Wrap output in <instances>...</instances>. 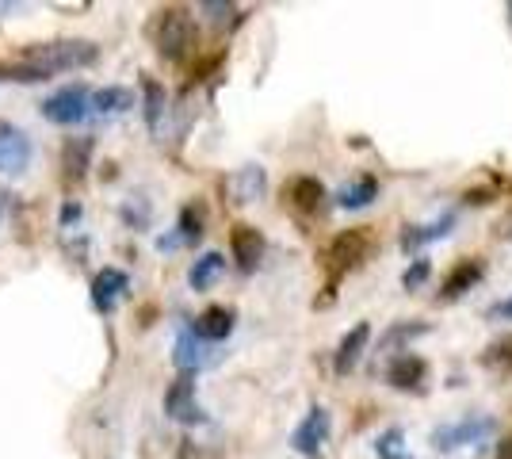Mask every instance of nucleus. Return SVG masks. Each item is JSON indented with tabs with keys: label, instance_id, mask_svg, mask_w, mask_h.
I'll return each instance as SVG.
<instances>
[{
	"label": "nucleus",
	"instance_id": "1",
	"mask_svg": "<svg viewBox=\"0 0 512 459\" xmlns=\"http://www.w3.org/2000/svg\"><path fill=\"white\" fill-rule=\"evenodd\" d=\"M20 62L35 66L43 77L69 73V69H88L100 62V46L88 39H50V43H31L23 50Z\"/></svg>",
	"mask_w": 512,
	"mask_h": 459
},
{
	"label": "nucleus",
	"instance_id": "2",
	"mask_svg": "<svg viewBox=\"0 0 512 459\" xmlns=\"http://www.w3.org/2000/svg\"><path fill=\"white\" fill-rule=\"evenodd\" d=\"M371 249H375V241L367 230H344L337 238L329 241V249H325V272H329V291H337L348 272H356L367 257H371Z\"/></svg>",
	"mask_w": 512,
	"mask_h": 459
},
{
	"label": "nucleus",
	"instance_id": "3",
	"mask_svg": "<svg viewBox=\"0 0 512 459\" xmlns=\"http://www.w3.org/2000/svg\"><path fill=\"white\" fill-rule=\"evenodd\" d=\"M153 39H157V54L165 62H184L195 46V23L184 8H165L157 16V27H153Z\"/></svg>",
	"mask_w": 512,
	"mask_h": 459
},
{
	"label": "nucleus",
	"instance_id": "4",
	"mask_svg": "<svg viewBox=\"0 0 512 459\" xmlns=\"http://www.w3.org/2000/svg\"><path fill=\"white\" fill-rule=\"evenodd\" d=\"M493 433H497L493 417L470 414V417L451 421V425H440V429L432 433V448H436V452H459V448H474V444L490 440Z\"/></svg>",
	"mask_w": 512,
	"mask_h": 459
},
{
	"label": "nucleus",
	"instance_id": "5",
	"mask_svg": "<svg viewBox=\"0 0 512 459\" xmlns=\"http://www.w3.org/2000/svg\"><path fill=\"white\" fill-rule=\"evenodd\" d=\"M88 115V88L85 85H69L58 88L54 96L43 100V119L58 123V127H73Z\"/></svg>",
	"mask_w": 512,
	"mask_h": 459
},
{
	"label": "nucleus",
	"instance_id": "6",
	"mask_svg": "<svg viewBox=\"0 0 512 459\" xmlns=\"http://www.w3.org/2000/svg\"><path fill=\"white\" fill-rule=\"evenodd\" d=\"M329 429H333L329 410H325V406H314L310 414L302 417V425L295 429V437H291L295 452L306 459H318V452L325 448V440H329Z\"/></svg>",
	"mask_w": 512,
	"mask_h": 459
},
{
	"label": "nucleus",
	"instance_id": "7",
	"mask_svg": "<svg viewBox=\"0 0 512 459\" xmlns=\"http://www.w3.org/2000/svg\"><path fill=\"white\" fill-rule=\"evenodd\" d=\"M386 383L394 387V391H413L421 394L428 383V364L417 356V352H398L390 364H386Z\"/></svg>",
	"mask_w": 512,
	"mask_h": 459
},
{
	"label": "nucleus",
	"instance_id": "8",
	"mask_svg": "<svg viewBox=\"0 0 512 459\" xmlns=\"http://www.w3.org/2000/svg\"><path fill=\"white\" fill-rule=\"evenodd\" d=\"M165 414L172 421H180V425H203V406L195 398L192 375H180L169 387V394H165Z\"/></svg>",
	"mask_w": 512,
	"mask_h": 459
},
{
	"label": "nucleus",
	"instance_id": "9",
	"mask_svg": "<svg viewBox=\"0 0 512 459\" xmlns=\"http://www.w3.org/2000/svg\"><path fill=\"white\" fill-rule=\"evenodd\" d=\"M486 276V264L478 261V257H463V261H455L448 276H444V284H440V303H455L459 295H467L470 287L478 284Z\"/></svg>",
	"mask_w": 512,
	"mask_h": 459
},
{
	"label": "nucleus",
	"instance_id": "10",
	"mask_svg": "<svg viewBox=\"0 0 512 459\" xmlns=\"http://www.w3.org/2000/svg\"><path fill=\"white\" fill-rule=\"evenodd\" d=\"M234 322H237L234 306H207V310L195 318L192 333L203 345H211V341H226V337L234 333Z\"/></svg>",
	"mask_w": 512,
	"mask_h": 459
},
{
	"label": "nucleus",
	"instance_id": "11",
	"mask_svg": "<svg viewBox=\"0 0 512 459\" xmlns=\"http://www.w3.org/2000/svg\"><path fill=\"white\" fill-rule=\"evenodd\" d=\"M230 245H234V261L241 272H253L260 257H264V234L256 230V226H234V234H230Z\"/></svg>",
	"mask_w": 512,
	"mask_h": 459
},
{
	"label": "nucleus",
	"instance_id": "12",
	"mask_svg": "<svg viewBox=\"0 0 512 459\" xmlns=\"http://www.w3.org/2000/svg\"><path fill=\"white\" fill-rule=\"evenodd\" d=\"M287 203L299 211V215H318L321 199H325V188H321L318 176H295L287 188H283Z\"/></svg>",
	"mask_w": 512,
	"mask_h": 459
},
{
	"label": "nucleus",
	"instance_id": "13",
	"mask_svg": "<svg viewBox=\"0 0 512 459\" xmlns=\"http://www.w3.org/2000/svg\"><path fill=\"white\" fill-rule=\"evenodd\" d=\"M367 341H371V326L360 322V326H352L344 333V341L337 345V356H333V372L337 375H348L356 364H360V356L367 352Z\"/></svg>",
	"mask_w": 512,
	"mask_h": 459
},
{
	"label": "nucleus",
	"instance_id": "14",
	"mask_svg": "<svg viewBox=\"0 0 512 459\" xmlns=\"http://www.w3.org/2000/svg\"><path fill=\"white\" fill-rule=\"evenodd\" d=\"M127 287H130L127 272H119V268L96 272V276H92V306L104 310V314H111V306L119 303V295H123Z\"/></svg>",
	"mask_w": 512,
	"mask_h": 459
},
{
	"label": "nucleus",
	"instance_id": "15",
	"mask_svg": "<svg viewBox=\"0 0 512 459\" xmlns=\"http://www.w3.org/2000/svg\"><path fill=\"white\" fill-rule=\"evenodd\" d=\"M92 150H96L92 138H69V142L62 146V169H65V180H69V184L85 180L88 165H92Z\"/></svg>",
	"mask_w": 512,
	"mask_h": 459
},
{
	"label": "nucleus",
	"instance_id": "16",
	"mask_svg": "<svg viewBox=\"0 0 512 459\" xmlns=\"http://www.w3.org/2000/svg\"><path fill=\"white\" fill-rule=\"evenodd\" d=\"M211 356H207V345L195 337L192 329H184L180 337H176V349H172V364L180 368L184 375H192V372H199L203 364H207Z\"/></svg>",
	"mask_w": 512,
	"mask_h": 459
},
{
	"label": "nucleus",
	"instance_id": "17",
	"mask_svg": "<svg viewBox=\"0 0 512 459\" xmlns=\"http://www.w3.org/2000/svg\"><path fill=\"white\" fill-rule=\"evenodd\" d=\"M203 238V207L199 203H188L180 211V222H176V234L172 238H161V249H176V245H195Z\"/></svg>",
	"mask_w": 512,
	"mask_h": 459
},
{
	"label": "nucleus",
	"instance_id": "18",
	"mask_svg": "<svg viewBox=\"0 0 512 459\" xmlns=\"http://www.w3.org/2000/svg\"><path fill=\"white\" fill-rule=\"evenodd\" d=\"M27 157H31V142L20 131H8L0 138V173L16 176L27 169Z\"/></svg>",
	"mask_w": 512,
	"mask_h": 459
},
{
	"label": "nucleus",
	"instance_id": "19",
	"mask_svg": "<svg viewBox=\"0 0 512 459\" xmlns=\"http://www.w3.org/2000/svg\"><path fill=\"white\" fill-rule=\"evenodd\" d=\"M264 188H268V180H264L260 165H245V169H237L230 176V196H234V203H253V199L264 196Z\"/></svg>",
	"mask_w": 512,
	"mask_h": 459
},
{
	"label": "nucleus",
	"instance_id": "20",
	"mask_svg": "<svg viewBox=\"0 0 512 459\" xmlns=\"http://www.w3.org/2000/svg\"><path fill=\"white\" fill-rule=\"evenodd\" d=\"M451 226H455V215H451V211L448 215H440L436 222H428V226H406V230H402V249L413 253V249H421V245H428V241L448 238Z\"/></svg>",
	"mask_w": 512,
	"mask_h": 459
},
{
	"label": "nucleus",
	"instance_id": "21",
	"mask_svg": "<svg viewBox=\"0 0 512 459\" xmlns=\"http://www.w3.org/2000/svg\"><path fill=\"white\" fill-rule=\"evenodd\" d=\"M371 199H379V180L375 176H360V180L344 184L341 192H337V203H341L344 211H360Z\"/></svg>",
	"mask_w": 512,
	"mask_h": 459
},
{
	"label": "nucleus",
	"instance_id": "22",
	"mask_svg": "<svg viewBox=\"0 0 512 459\" xmlns=\"http://www.w3.org/2000/svg\"><path fill=\"white\" fill-rule=\"evenodd\" d=\"M134 108V92L130 88H96L92 96H88V111H100V115H115V111H127Z\"/></svg>",
	"mask_w": 512,
	"mask_h": 459
},
{
	"label": "nucleus",
	"instance_id": "23",
	"mask_svg": "<svg viewBox=\"0 0 512 459\" xmlns=\"http://www.w3.org/2000/svg\"><path fill=\"white\" fill-rule=\"evenodd\" d=\"M226 272V257L222 253H203L199 261L192 264V272H188V284L195 287V291H207V287H214V280Z\"/></svg>",
	"mask_w": 512,
	"mask_h": 459
},
{
	"label": "nucleus",
	"instance_id": "24",
	"mask_svg": "<svg viewBox=\"0 0 512 459\" xmlns=\"http://www.w3.org/2000/svg\"><path fill=\"white\" fill-rule=\"evenodd\" d=\"M142 96H146V127L157 131L165 119V85L157 81H142Z\"/></svg>",
	"mask_w": 512,
	"mask_h": 459
},
{
	"label": "nucleus",
	"instance_id": "25",
	"mask_svg": "<svg viewBox=\"0 0 512 459\" xmlns=\"http://www.w3.org/2000/svg\"><path fill=\"white\" fill-rule=\"evenodd\" d=\"M425 333H428L425 322H398L394 329H386V337L379 341V349H383V352H394L398 345H409L413 337H425Z\"/></svg>",
	"mask_w": 512,
	"mask_h": 459
},
{
	"label": "nucleus",
	"instance_id": "26",
	"mask_svg": "<svg viewBox=\"0 0 512 459\" xmlns=\"http://www.w3.org/2000/svg\"><path fill=\"white\" fill-rule=\"evenodd\" d=\"M35 85V81H46L43 73L27 62H0V85Z\"/></svg>",
	"mask_w": 512,
	"mask_h": 459
},
{
	"label": "nucleus",
	"instance_id": "27",
	"mask_svg": "<svg viewBox=\"0 0 512 459\" xmlns=\"http://www.w3.org/2000/svg\"><path fill=\"white\" fill-rule=\"evenodd\" d=\"M482 364L493 368V372H497V368H501V372H512V333L501 337V341H493L490 349L482 352Z\"/></svg>",
	"mask_w": 512,
	"mask_h": 459
},
{
	"label": "nucleus",
	"instance_id": "28",
	"mask_svg": "<svg viewBox=\"0 0 512 459\" xmlns=\"http://www.w3.org/2000/svg\"><path fill=\"white\" fill-rule=\"evenodd\" d=\"M428 272H432V264L421 257V261H413V268H406V276H402V284L413 291V287H421L428 280Z\"/></svg>",
	"mask_w": 512,
	"mask_h": 459
},
{
	"label": "nucleus",
	"instance_id": "29",
	"mask_svg": "<svg viewBox=\"0 0 512 459\" xmlns=\"http://www.w3.org/2000/svg\"><path fill=\"white\" fill-rule=\"evenodd\" d=\"M398 444H402V429H386L383 437H379V444H375V452L383 459L398 456Z\"/></svg>",
	"mask_w": 512,
	"mask_h": 459
},
{
	"label": "nucleus",
	"instance_id": "30",
	"mask_svg": "<svg viewBox=\"0 0 512 459\" xmlns=\"http://www.w3.org/2000/svg\"><path fill=\"white\" fill-rule=\"evenodd\" d=\"M203 12L211 16V23H226L237 12V8H234V4H203Z\"/></svg>",
	"mask_w": 512,
	"mask_h": 459
},
{
	"label": "nucleus",
	"instance_id": "31",
	"mask_svg": "<svg viewBox=\"0 0 512 459\" xmlns=\"http://www.w3.org/2000/svg\"><path fill=\"white\" fill-rule=\"evenodd\" d=\"M490 318H501V322H509V318H512V299H505V303L490 306Z\"/></svg>",
	"mask_w": 512,
	"mask_h": 459
},
{
	"label": "nucleus",
	"instance_id": "32",
	"mask_svg": "<svg viewBox=\"0 0 512 459\" xmlns=\"http://www.w3.org/2000/svg\"><path fill=\"white\" fill-rule=\"evenodd\" d=\"M77 219H81V207H77V203H65V207H62V222L69 226V222H77Z\"/></svg>",
	"mask_w": 512,
	"mask_h": 459
},
{
	"label": "nucleus",
	"instance_id": "33",
	"mask_svg": "<svg viewBox=\"0 0 512 459\" xmlns=\"http://www.w3.org/2000/svg\"><path fill=\"white\" fill-rule=\"evenodd\" d=\"M497 459H512V433L501 444H497Z\"/></svg>",
	"mask_w": 512,
	"mask_h": 459
},
{
	"label": "nucleus",
	"instance_id": "34",
	"mask_svg": "<svg viewBox=\"0 0 512 459\" xmlns=\"http://www.w3.org/2000/svg\"><path fill=\"white\" fill-rule=\"evenodd\" d=\"M8 207H12V196H8V192H0V222H4V215H8Z\"/></svg>",
	"mask_w": 512,
	"mask_h": 459
},
{
	"label": "nucleus",
	"instance_id": "35",
	"mask_svg": "<svg viewBox=\"0 0 512 459\" xmlns=\"http://www.w3.org/2000/svg\"><path fill=\"white\" fill-rule=\"evenodd\" d=\"M8 131H12V127H8V123H0V138H4Z\"/></svg>",
	"mask_w": 512,
	"mask_h": 459
},
{
	"label": "nucleus",
	"instance_id": "36",
	"mask_svg": "<svg viewBox=\"0 0 512 459\" xmlns=\"http://www.w3.org/2000/svg\"><path fill=\"white\" fill-rule=\"evenodd\" d=\"M390 459H409V456H390Z\"/></svg>",
	"mask_w": 512,
	"mask_h": 459
}]
</instances>
